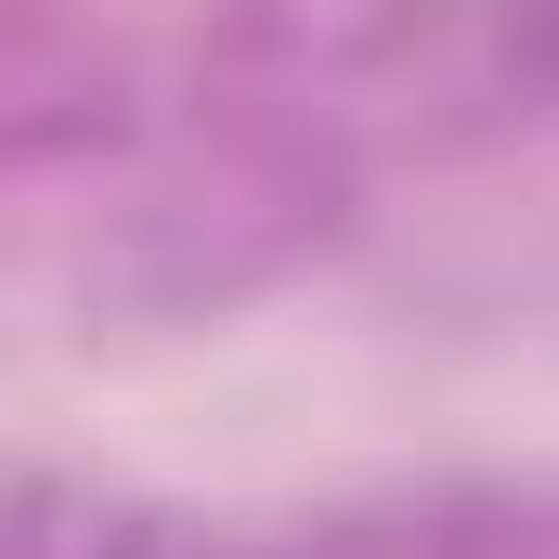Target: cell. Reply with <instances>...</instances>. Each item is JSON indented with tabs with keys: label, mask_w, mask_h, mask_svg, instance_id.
Instances as JSON below:
<instances>
[{
	"label": "cell",
	"mask_w": 559,
	"mask_h": 559,
	"mask_svg": "<svg viewBox=\"0 0 559 559\" xmlns=\"http://www.w3.org/2000/svg\"><path fill=\"white\" fill-rule=\"evenodd\" d=\"M105 559H299V547H222V534H131Z\"/></svg>",
	"instance_id": "obj_1"
},
{
	"label": "cell",
	"mask_w": 559,
	"mask_h": 559,
	"mask_svg": "<svg viewBox=\"0 0 559 559\" xmlns=\"http://www.w3.org/2000/svg\"><path fill=\"white\" fill-rule=\"evenodd\" d=\"M508 39H521V52L559 79V0H508Z\"/></svg>",
	"instance_id": "obj_2"
}]
</instances>
